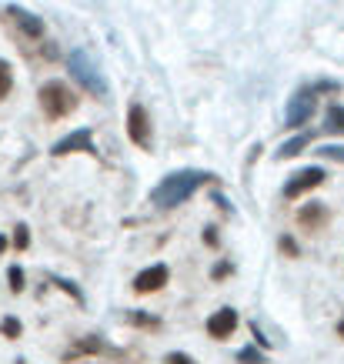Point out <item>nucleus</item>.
Instances as JSON below:
<instances>
[{"mask_svg": "<svg viewBox=\"0 0 344 364\" xmlns=\"http://www.w3.org/2000/svg\"><path fill=\"white\" fill-rule=\"evenodd\" d=\"M204 241L211 244V247H217V234H214V228H208V234H204Z\"/></svg>", "mask_w": 344, "mask_h": 364, "instance_id": "nucleus-25", "label": "nucleus"}, {"mask_svg": "<svg viewBox=\"0 0 344 364\" xmlns=\"http://www.w3.org/2000/svg\"><path fill=\"white\" fill-rule=\"evenodd\" d=\"M308 144H311V134H301V137H294V141H288L284 147H281L278 157H294V154H301V147H308Z\"/></svg>", "mask_w": 344, "mask_h": 364, "instance_id": "nucleus-13", "label": "nucleus"}, {"mask_svg": "<svg viewBox=\"0 0 344 364\" xmlns=\"http://www.w3.org/2000/svg\"><path fill=\"white\" fill-rule=\"evenodd\" d=\"M41 107H44L47 117H67L77 107V97H74V90L67 87L64 80H50V84L41 87Z\"/></svg>", "mask_w": 344, "mask_h": 364, "instance_id": "nucleus-2", "label": "nucleus"}, {"mask_svg": "<svg viewBox=\"0 0 344 364\" xmlns=\"http://www.w3.org/2000/svg\"><path fill=\"white\" fill-rule=\"evenodd\" d=\"M127 134H131V141L137 147H151V117L141 104H131V111H127Z\"/></svg>", "mask_w": 344, "mask_h": 364, "instance_id": "nucleus-5", "label": "nucleus"}, {"mask_svg": "<svg viewBox=\"0 0 344 364\" xmlns=\"http://www.w3.org/2000/svg\"><path fill=\"white\" fill-rule=\"evenodd\" d=\"M14 247H17V251H27V247H31V231H27L23 224L14 231Z\"/></svg>", "mask_w": 344, "mask_h": 364, "instance_id": "nucleus-19", "label": "nucleus"}, {"mask_svg": "<svg viewBox=\"0 0 344 364\" xmlns=\"http://www.w3.org/2000/svg\"><path fill=\"white\" fill-rule=\"evenodd\" d=\"M318 184H324V171H321V167H304V171H298V174L284 184V198L294 200V198H301V194L314 191Z\"/></svg>", "mask_w": 344, "mask_h": 364, "instance_id": "nucleus-4", "label": "nucleus"}, {"mask_svg": "<svg viewBox=\"0 0 344 364\" xmlns=\"http://www.w3.org/2000/svg\"><path fill=\"white\" fill-rule=\"evenodd\" d=\"M208 181V174H198V171H181V174H171L164 177L154 191H151V200H154L157 208H178L184 200L194 194Z\"/></svg>", "mask_w": 344, "mask_h": 364, "instance_id": "nucleus-1", "label": "nucleus"}, {"mask_svg": "<svg viewBox=\"0 0 344 364\" xmlns=\"http://www.w3.org/2000/svg\"><path fill=\"white\" fill-rule=\"evenodd\" d=\"M11 17H14V23L21 27L27 37H44V21L41 17H33V14H27V11H21V7H11Z\"/></svg>", "mask_w": 344, "mask_h": 364, "instance_id": "nucleus-11", "label": "nucleus"}, {"mask_svg": "<svg viewBox=\"0 0 344 364\" xmlns=\"http://www.w3.org/2000/svg\"><path fill=\"white\" fill-rule=\"evenodd\" d=\"M7 281H11V291H14V294H21V291H23V271L17 264L7 271Z\"/></svg>", "mask_w": 344, "mask_h": 364, "instance_id": "nucleus-17", "label": "nucleus"}, {"mask_svg": "<svg viewBox=\"0 0 344 364\" xmlns=\"http://www.w3.org/2000/svg\"><path fill=\"white\" fill-rule=\"evenodd\" d=\"M338 334H341V338H344V321H341V324H338Z\"/></svg>", "mask_w": 344, "mask_h": 364, "instance_id": "nucleus-27", "label": "nucleus"}, {"mask_svg": "<svg viewBox=\"0 0 344 364\" xmlns=\"http://www.w3.org/2000/svg\"><path fill=\"white\" fill-rule=\"evenodd\" d=\"M281 251L284 254H291V257H298V244H294V237H288V234H284V237H281Z\"/></svg>", "mask_w": 344, "mask_h": 364, "instance_id": "nucleus-20", "label": "nucleus"}, {"mask_svg": "<svg viewBox=\"0 0 344 364\" xmlns=\"http://www.w3.org/2000/svg\"><path fill=\"white\" fill-rule=\"evenodd\" d=\"M227 271H231V264H227V261H221V264L214 267V277H224V274H227Z\"/></svg>", "mask_w": 344, "mask_h": 364, "instance_id": "nucleus-24", "label": "nucleus"}, {"mask_svg": "<svg viewBox=\"0 0 344 364\" xmlns=\"http://www.w3.org/2000/svg\"><path fill=\"white\" fill-rule=\"evenodd\" d=\"M7 251V237H0V254Z\"/></svg>", "mask_w": 344, "mask_h": 364, "instance_id": "nucleus-26", "label": "nucleus"}, {"mask_svg": "<svg viewBox=\"0 0 344 364\" xmlns=\"http://www.w3.org/2000/svg\"><path fill=\"white\" fill-rule=\"evenodd\" d=\"M314 114V94H294L288 104V111H284V124L288 127H301V124H308Z\"/></svg>", "mask_w": 344, "mask_h": 364, "instance_id": "nucleus-7", "label": "nucleus"}, {"mask_svg": "<svg viewBox=\"0 0 344 364\" xmlns=\"http://www.w3.org/2000/svg\"><path fill=\"white\" fill-rule=\"evenodd\" d=\"M321 154L324 157H341V161H344V147H324Z\"/></svg>", "mask_w": 344, "mask_h": 364, "instance_id": "nucleus-23", "label": "nucleus"}, {"mask_svg": "<svg viewBox=\"0 0 344 364\" xmlns=\"http://www.w3.org/2000/svg\"><path fill=\"white\" fill-rule=\"evenodd\" d=\"M167 364H194L188 358V354H181V351H174V354H167Z\"/></svg>", "mask_w": 344, "mask_h": 364, "instance_id": "nucleus-21", "label": "nucleus"}, {"mask_svg": "<svg viewBox=\"0 0 344 364\" xmlns=\"http://www.w3.org/2000/svg\"><path fill=\"white\" fill-rule=\"evenodd\" d=\"M11 87H14V74H11V64L7 60H0V100L11 94Z\"/></svg>", "mask_w": 344, "mask_h": 364, "instance_id": "nucleus-15", "label": "nucleus"}, {"mask_svg": "<svg viewBox=\"0 0 344 364\" xmlns=\"http://www.w3.org/2000/svg\"><path fill=\"white\" fill-rule=\"evenodd\" d=\"M21 331H23V324L17 318H4V321H0V334H4V338H11V341H14V338H21Z\"/></svg>", "mask_w": 344, "mask_h": 364, "instance_id": "nucleus-16", "label": "nucleus"}, {"mask_svg": "<svg viewBox=\"0 0 344 364\" xmlns=\"http://www.w3.org/2000/svg\"><path fill=\"white\" fill-rule=\"evenodd\" d=\"M328 131L344 134V107H338V104L328 107Z\"/></svg>", "mask_w": 344, "mask_h": 364, "instance_id": "nucleus-14", "label": "nucleus"}, {"mask_svg": "<svg viewBox=\"0 0 344 364\" xmlns=\"http://www.w3.org/2000/svg\"><path fill=\"white\" fill-rule=\"evenodd\" d=\"M67 64H70V74H74V77H77L80 84H84V90L97 94V97H107V80L100 77L97 64H94V60H90V57L84 54V50H74Z\"/></svg>", "mask_w": 344, "mask_h": 364, "instance_id": "nucleus-3", "label": "nucleus"}, {"mask_svg": "<svg viewBox=\"0 0 344 364\" xmlns=\"http://www.w3.org/2000/svg\"><path fill=\"white\" fill-rule=\"evenodd\" d=\"M57 284L64 287V291H67V294H70V298H77V301H80V291H77V287H74V284H70V281H57Z\"/></svg>", "mask_w": 344, "mask_h": 364, "instance_id": "nucleus-22", "label": "nucleus"}, {"mask_svg": "<svg viewBox=\"0 0 344 364\" xmlns=\"http://www.w3.org/2000/svg\"><path fill=\"white\" fill-rule=\"evenodd\" d=\"M90 137H94V134H90L87 127H80V131H74L70 137L57 141L50 154H54V157H67V154H77V151H80V154H97V151H94V141H90Z\"/></svg>", "mask_w": 344, "mask_h": 364, "instance_id": "nucleus-6", "label": "nucleus"}, {"mask_svg": "<svg viewBox=\"0 0 344 364\" xmlns=\"http://www.w3.org/2000/svg\"><path fill=\"white\" fill-rule=\"evenodd\" d=\"M237 361L241 364H264V354L257 351V348H244V351L237 354Z\"/></svg>", "mask_w": 344, "mask_h": 364, "instance_id": "nucleus-18", "label": "nucleus"}, {"mask_svg": "<svg viewBox=\"0 0 344 364\" xmlns=\"http://www.w3.org/2000/svg\"><path fill=\"white\" fill-rule=\"evenodd\" d=\"M124 321H127V324H137V328H147V331H157V328H161V318L141 314V311H124Z\"/></svg>", "mask_w": 344, "mask_h": 364, "instance_id": "nucleus-12", "label": "nucleus"}, {"mask_svg": "<svg viewBox=\"0 0 344 364\" xmlns=\"http://www.w3.org/2000/svg\"><path fill=\"white\" fill-rule=\"evenodd\" d=\"M328 208L324 204H304V208L298 210V224L301 228H311V231H321L324 224H328Z\"/></svg>", "mask_w": 344, "mask_h": 364, "instance_id": "nucleus-10", "label": "nucleus"}, {"mask_svg": "<svg viewBox=\"0 0 344 364\" xmlns=\"http://www.w3.org/2000/svg\"><path fill=\"white\" fill-rule=\"evenodd\" d=\"M234 328H237V311H231V308L214 311L211 318H208V334H211L214 341H224V338H231Z\"/></svg>", "mask_w": 344, "mask_h": 364, "instance_id": "nucleus-9", "label": "nucleus"}, {"mask_svg": "<svg viewBox=\"0 0 344 364\" xmlns=\"http://www.w3.org/2000/svg\"><path fill=\"white\" fill-rule=\"evenodd\" d=\"M167 277H171V271H167L164 264H151L147 271H141V274L134 277V291H137V294H151V291H161V287L167 284Z\"/></svg>", "mask_w": 344, "mask_h": 364, "instance_id": "nucleus-8", "label": "nucleus"}]
</instances>
